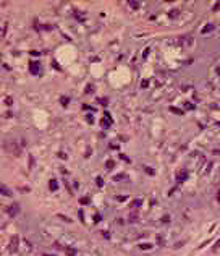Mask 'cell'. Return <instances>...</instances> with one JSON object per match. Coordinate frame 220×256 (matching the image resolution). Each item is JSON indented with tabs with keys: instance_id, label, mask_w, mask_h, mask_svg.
I'll return each mask as SVG.
<instances>
[{
	"instance_id": "obj_23",
	"label": "cell",
	"mask_w": 220,
	"mask_h": 256,
	"mask_svg": "<svg viewBox=\"0 0 220 256\" xmlns=\"http://www.w3.org/2000/svg\"><path fill=\"white\" fill-rule=\"evenodd\" d=\"M185 107H186V109H194V105H192V104H190V102H186V105H185Z\"/></svg>"
},
{
	"instance_id": "obj_7",
	"label": "cell",
	"mask_w": 220,
	"mask_h": 256,
	"mask_svg": "<svg viewBox=\"0 0 220 256\" xmlns=\"http://www.w3.org/2000/svg\"><path fill=\"white\" fill-rule=\"evenodd\" d=\"M16 243H18V240H16V238H13V240H12V245H10V250H12V251L16 250Z\"/></svg>"
},
{
	"instance_id": "obj_25",
	"label": "cell",
	"mask_w": 220,
	"mask_h": 256,
	"mask_svg": "<svg viewBox=\"0 0 220 256\" xmlns=\"http://www.w3.org/2000/svg\"><path fill=\"white\" fill-rule=\"evenodd\" d=\"M86 120H88L89 123H92V117L91 115H86Z\"/></svg>"
},
{
	"instance_id": "obj_18",
	"label": "cell",
	"mask_w": 220,
	"mask_h": 256,
	"mask_svg": "<svg viewBox=\"0 0 220 256\" xmlns=\"http://www.w3.org/2000/svg\"><path fill=\"white\" fill-rule=\"evenodd\" d=\"M219 248H220V238H219V240H217V243L214 245V248H212V250L215 251V250H219Z\"/></svg>"
},
{
	"instance_id": "obj_1",
	"label": "cell",
	"mask_w": 220,
	"mask_h": 256,
	"mask_svg": "<svg viewBox=\"0 0 220 256\" xmlns=\"http://www.w3.org/2000/svg\"><path fill=\"white\" fill-rule=\"evenodd\" d=\"M5 212L8 214V216H12V217L18 216V214H20V204H18V203H12V204L5 209Z\"/></svg>"
},
{
	"instance_id": "obj_22",
	"label": "cell",
	"mask_w": 220,
	"mask_h": 256,
	"mask_svg": "<svg viewBox=\"0 0 220 256\" xmlns=\"http://www.w3.org/2000/svg\"><path fill=\"white\" fill-rule=\"evenodd\" d=\"M105 167H107V169H113V162H112V161H109V162H107V165H105Z\"/></svg>"
},
{
	"instance_id": "obj_30",
	"label": "cell",
	"mask_w": 220,
	"mask_h": 256,
	"mask_svg": "<svg viewBox=\"0 0 220 256\" xmlns=\"http://www.w3.org/2000/svg\"><path fill=\"white\" fill-rule=\"evenodd\" d=\"M42 256H54V255H42Z\"/></svg>"
},
{
	"instance_id": "obj_5",
	"label": "cell",
	"mask_w": 220,
	"mask_h": 256,
	"mask_svg": "<svg viewBox=\"0 0 220 256\" xmlns=\"http://www.w3.org/2000/svg\"><path fill=\"white\" fill-rule=\"evenodd\" d=\"M211 31H214V25H211V23H209V25L204 26V29H202V34H207V33H211Z\"/></svg>"
},
{
	"instance_id": "obj_2",
	"label": "cell",
	"mask_w": 220,
	"mask_h": 256,
	"mask_svg": "<svg viewBox=\"0 0 220 256\" xmlns=\"http://www.w3.org/2000/svg\"><path fill=\"white\" fill-rule=\"evenodd\" d=\"M29 71L33 75H41V63L37 60H33L29 63Z\"/></svg>"
},
{
	"instance_id": "obj_21",
	"label": "cell",
	"mask_w": 220,
	"mask_h": 256,
	"mask_svg": "<svg viewBox=\"0 0 220 256\" xmlns=\"http://www.w3.org/2000/svg\"><path fill=\"white\" fill-rule=\"evenodd\" d=\"M130 5H131V7H136V8H138V7H139V2H133V0H131V2H130Z\"/></svg>"
},
{
	"instance_id": "obj_10",
	"label": "cell",
	"mask_w": 220,
	"mask_h": 256,
	"mask_svg": "<svg viewBox=\"0 0 220 256\" xmlns=\"http://www.w3.org/2000/svg\"><path fill=\"white\" fill-rule=\"evenodd\" d=\"M73 13H75V16H76V18H78V20H80V21H84V16H82V15H81V13H80V12H76V10H75V12H73Z\"/></svg>"
},
{
	"instance_id": "obj_29",
	"label": "cell",
	"mask_w": 220,
	"mask_h": 256,
	"mask_svg": "<svg viewBox=\"0 0 220 256\" xmlns=\"http://www.w3.org/2000/svg\"><path fill=\"white\" fill-rule=\"evenodd\" d=\"M217 199H219V203H220V191L217 193Z\"/></svg>"
},
{
	"instance_id": "obj_4",
	"label": "cell",
	"mask_w": 220,
	"mask_h": 256,
	"mask_svg": "<svg viewBox=\"0 0 220 256\" xmlns=\"http://www.w3.org/2000/svg\"><path fill=\"white\" fill-rule=\"evenodd\" d=\"M188 177V172H185V170H181L180 174H178V182H185Z\"/></svg>"
},
{
	"instance_id": "obj_16",
	"label": "cell",
	"mask_w": 220,
	"mask_h": 256,
	"mask_svg": "<svg viewBox=\"0 0 220 256\" xmlns=\"http://www.w3.org/2000/svg\"><path fill=\"white\" fill-rule=\"evenodd\" d=\"M80 203H81V204H89V198H81Z\"/></svg>"
},
{
	"instance_id": "obj_9",
	"label": "cell",
	"mask_w": 220,
	"mask_h": 256,
	"mask_svg": "<svg viewBox=\"0 0 220 256\" xmlns=\"http://www.w3.org/2000/svg\"><path fill=\"white\" fill-rule=\"evenodd\" d=\"M102 127H104V128H109L110 127V123H112V122H109V119H102Z\"/></svg>"
},
{
	"instance_id": "obj_8",
	"label": "cell",
	"mask_w": 220,
	"mask_h": 256,
	"mask_svg": "<svg viewBox=\"0 0 220 256\" xmlns=\"http://www.w3.org/2000/svg\"><path fill=\"white\" fill-rule=\"evenodd\" d=\"M2 195H3V196H5V195H7V196H10V195H12V193L8 191V188H7L5 185H2Z\"/></svg>"
},
{
	"instance_id": "obj_6",
	"label": "cell",
	"mask_w": 220,
	"mask_h": 256,
	"mask_svg": "<svg viewBox=\"0 0 220 256\" xmlns=\"http://www.w3.org/2000/svg\"><path fill=\"white\" fill-rule=\"evenodd\" d=\"M60 102H62V105H65V107H67V105H68V102H70V99H68L67 96H62Z\"/></svg>"
},
{
	"instance_id": "obj_14",
	"label": "cell",
	"mask_w": 220,
	"mask_h": 256,
	"mask_svg": "<svg viewBox=\"0 0 220 256\" xmlns=\"http://www.w3.org/2000/svg\"><path fill=\"white\" fill-rule=\"evenodd\" d=\"M115 180H126V175L125 174H120V175H117Z\"/></svg>"
},
{
	"instance_id": "obj_15",
	"label": "cell",
	"mask_w": 220,
	"mask_h": 256,
	"mask_svg": "<svg viewBox=\"0 0 220 256\" xmlns=\"http://www.w3.org/2000/svg\"><path fill=\"white\" fill-rule=\"evenodd\" d=\"M170 110H172V112H173V113H178V115H181V113H183V112H181L180 109H175V107H172Z\"/></svg>"
},
{
	"instance_id": "obj_27",
	"label": "cell",
	"mask_w": 220,
	"mask_h": 256,
	"mask_svg": "<svg viewBox=\"0 0 220 256\" xmlns=\"http://www.w3.org/2000/svg\"><path fill=\"white\" fill-rule=\"evenodd\" d=\"M5 102L8 104V105H10V104H12V97H7V99H5Z\"/></svg>"
},
{
	"instance_id": "obj_3",
	"label": "cell",
	"mask_w": 220,
	"mask_h": 256,
	"mask_svg": "<svg viewBox=\"0 0 220 256\" xmlns=\"http://www.w3.org/2000/svg\"><path fill=\"white\" fill-rule=\"evenodd\" d=\"M49 188L52 190V191H57V190H58V182H57L55 178H52V180L49 182Z\"/></svg>"
},
{
	"instance_id": "obj_19",
	"label": "cell",
	"mask_w": 220,
	"mask_h": 256,
	"mask_svg": "<svg viewBox=\"0 0 220 256\" xmlns=\"http://www.w3.org/2000/svg\"><path fill=\"white\" fill-rule=\"evenodd\" d=\"M147 84H149V81H147V79H143V83H141V86H143V88H147Z\"/></svg>"
},
{
	"instance_id": "obj_17",
	"label": "cell",
	"mask_w": 220,
	"mask_h": 256,
	"mask_svg": "<svg viewBox=\"0 0 220 256\" xmlns=\"http://www.w3.org/2000/svg\"><path fill=\"white\" fill-rule=\"evenodd\" d=\"M99 102H101V104H102V105H107V104H109V101H107V99H105V97H102V99H99Z\"/></svg>"
},
{
	"instance_id": "obj_28",
	"label": "cell",
	"mask_w": 220,
	"mask_h": 256,
	"mask_svg": "<svg viewBox=\"0 0 220 256\" xmlns=\"http://www.w3.org/2000/svg\"><path fill=\"white\" fill-rule=\"evenodd\" d=\"M219 8H220V2L215 3V8H214V10H219Z\"/></svg>"
},
{
	"instance_id": "obj_11",
	"label": "cell",
	"mask_w": 220,
	"mask_h": 256,
	"mask_svg": "<svg viewBox=\"0 0 220 256\" xmlns=\"http://www.w3.org/2000/svg\"><path fill=\"white\" fill-rule=\"evenodd\" d=\"M144 170H146V174H149V175H156V170H154V169H151V167H146Z\"/></svg>"
},
{
	"instance_id": "obj_24",
	"label": "cell",
	"mask_w": 220,
	"mask_h": 256,
	"mask_svg": "<svg viewBox=\"0 0 220 256\" xmlns=\"http://www.w3.org/2000/svg\"><path fill=\"white\" fill-rule=\"evenodd\" d=\"M99 220H101V216H99V214H96V216H94V222H99Z\"/></svg>"
},
{
	"instance_id": "obj_13",
	"label": "cell",
	"mask_w": 220,
	"mask_h": 256,
	"mask_svg": "<svg viewBox=\"0 0 220 256\" xmlns=\"http://www.w3.org/2000/svg\"><path fill=\"white\" fill-rule=\"evenodd\" d=\"M139 248H141V250H149L151 245H147V243H141V245H139Z\"/></svg>"
},
{
	"instance_id": "obj_26",
	"label": "cell",
	"mask_w": 220,
	"mask_h": 256,
	"mask_svg": "<svg viewBox=\"0 0 220 256\" xmlns=\"http://www.w3.org/2000/svg\"><path fill=\"white\" fill-rule=\"evenodd\" d=\"M117 199H120V201H125L126 196H117Z\"/></svg>"
},
{
	"instance_id": "obj_20",
	"label": "cell",
	"mask_w": 220,
	"mask_h": 256,
	"mask_svg": "<svg viewBox=\"0 0 220 256\" xmlns=\"http://www.w3.org/2000/svg\"><path fill=\"white\" fill-rule=\"evenodd\" d=\"M82 109H84V110H94L91 105H88V104H84V105H82Z\"/></svg>"
},
{
	"instance_id": "obj_12",
	"label": "cell",
	"mask_w": 220,
	"mask_h": 256,
	"mask_svg": "<svg viewBox=\"0 0 220 256\" xmlns=\"http://www.w3.org/2000/svg\"><path fill=\"white\" fill-rule=\"evenodd\" d=\"M96 183H97V186H101V188L104 186V180H102L101 177H97V178H96Z\"/></svg>"
}]
</instances>
